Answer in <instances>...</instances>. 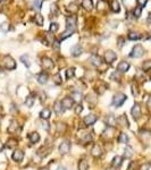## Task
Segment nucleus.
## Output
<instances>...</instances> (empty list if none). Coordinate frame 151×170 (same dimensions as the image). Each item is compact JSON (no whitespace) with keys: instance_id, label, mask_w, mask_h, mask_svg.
I'll list each match as a JSON object with an SVG mask.
<instances>
[{"instance_id":"1","label":"nucleus","mask_w":151,"mask_h":170,"mask_svg":"<svg viewBox=\"0 0 151 170\" xmlns=\"http://www.w3.org/2000/svg\"><path fill=\"white\" fill-rule=\"evenodd\" d=\"M126 95L124 94V93H117V94H115L114 95V98H113V104L115 106V107H121V104L126 101Z\"/></svg>"},{"instance_id":"2","label":"nucleus","mask_w":151,"mask_h":170,"mask_svg":"<svg viewBox=\"0 0 151 170\" xmlns=\"http://www.w3.org/2000/svg\"><path fill=\"white\" fill-rule=\"evenodd\" d=\"M143 55H144V49H143V47L140 46V44H136V46L132 49V52L130 54V56L132 57V58H140V57H142Z\"/></svg>"},{"instance_id":"3","label":"nucleus","mask_w":151,"mask_h":170,"mask_svg":"<svg viewBox=\"0 0 151 170\" xmlns=\"http://www.w3.org/2000/svg\"><path fill=\"white\" fill-rule=\"evenodd\" d=\"M3 65L8 70H13L16 68V62L10 56H6L3 58Z\"/></svg>"},{"instance_id":"4","label":"nucleus","mask_w":151,"mask_h":170,"mask_svg":"<svg viewBox=\"0 0 151 170\" xmlns=\"http://www.w3.org/2000/svg\"><path fill=\"white\" fill-rule=\"evenodd\" d=\"M66 25H67L66 29H69V31L75 32V29H76V17L74 15L67 17L66 18Z\"/></svg>"},{"instance_id":"5","label":"nucleus","mask_w":151,"mask_h":170,"mask_svg":"<svg viewBox=\"0 0 151 170\" xmlns=\"http://www.w3.org/2000/svg\"><path fill=\"white\" fill-rule=\"evenodd\" d=\"M116 58H117V55L113 51V50H108V51H106V54H105V61L107 62V64H113L115 60H116Z\"/></svg>"},{"instance_id":"6","label":"nucleus","mask_w":151,"mask_h":170,"mask_svg":"<svg viewBox=\"0 0 151 170\" xmlns=\"http://www.w3.org/2000/svg\"><path fill=\"white\" fill-rule=\"evenodd\" d=\"M69 151H70V143L68 141H64L61 143L60 145H59V152H60V154H67V153H69Z\"/></svg>"},{"instance_id":"7","label":"nucleus","mask_w":151,"mask_h":170,"mask_svg":"<svg viewBox=\"0 0 151 170\" xmlns=\"http://www.w3.org/2000/svg\"><path fill=\"white\" fill-rule=\"evenodd\" d=\"M54 61L50 59V58H48V57H43L42 58V67L44 68V69H52L54 68Z\"/></svg>"},{"instance_id":"8","label":"nucleus","mask_w":151,"mask_h":170,"mask_svg":"<svg viewBox=\"0 0 151 170\" xmlns=\"http://www.w3.org/2000/svg\"><path fill=\"white\" fill-rule=\"evenodd\" d=\"M91 154L94 157V158H100L102 155V149L99 144H94L92 150H91Z\"/></svg>"},{"instance_id":"9","label":"nucleus","mask_w":151,"mask_h":170,"mask_svg":"<svg viewBox=\"0 0 151 170\" xmlns=\"http://www.w3.org/2000/svg\"><path fill=\"white\" fill-rule=\"evenodd\" d=\"M11 158H13L14 161H16V162H21V161L24 159V152H23L22 150H16V151H14Z\"/></svg>"},{"instance_id":"10","label":"nucleus","mask_w":151,"mask_h":170,"mask_svg":"<svg viewBox=\"0 0 151 170\" xmlns=\"http://www.w3.org/2000/svg\"><path fill=\"white\" fill-rule=\"evenodd\" d=\"M131 113H132V116H133L134 119H139L141 117V107H140V104L135 103L133 106L132 110H131Z\"/></svg>"},{"instance_id":"11","label":"nucleus","mask_w":151,"mask_h":170,"mask_svg":"<svg viewBox=\"0 0 151 170\" xmlns=\"http://www.w3.org/2000/svg\"><path fill=\"white\" fill-rule=\"evenodd\" d=\"M130 69V64L127 61H121L117 66V70L119 73H126Z\"/></svg>"},{"instance_id":"12","label":"nucleus","mask_w":151,"mask_h":170,"mask_svg":"<svg viewBox=\"0 0 151 170\" xmlns=\"http://www.w3.org/2000/svg\"><path fill=\"white\" fill-rule=\"evenodd\" d=\"M61 104H62V107L65 109H70L73 107V104H74V100L72 98H65V99H62Z\"/></svg>"},{"instance_id":"13","label":"nucleus","mask_w":151,"mask_h":170,"mask_svg":"<svg viewBox=\"0 0 151 170\" xmlns=\"http://www.w3.org/2000/svg\"><path fill=\"white\" fill-rule=\"evenodd\" d=\"M84 124L87 125V126H90V125H93L95 121H97V116L95 114H88V116H85V118H84Z\"/></svg>"},{"instance_id":"14","label":"nucleus","mask_w":151,"mask_h":170,"mask_svg":"<svg viewBox=\"0 0 151 170\" xmlns=\"http://www.w3.org/2000/svg\"><path fill=\"white\" fill-rule=\"evenodd\" d=\"M17 129H18V124H17V121H16V120H11V121H10V125L8 126L7 132L10 133V134H14V133L17 132Z\"/></svg>"},{"instance_id":"15","label":"nucleus","mask_w":151,"mask_h":170,"mask_svg":"<svg viewBox=\"0 0 151 170\" xmlns=\"http://www.w3.org/2000/svg\"><path fill=\"white\" fill-rule=\"evenodd\" d=\"M116 122H117L118 125H121V126L128 127V120H127V118H126V116H125V114H121V116H119V117L116 119Z\"/></svg>"},{"instance_id":"16","label":"nucleus","mask_w":151,"mask_h":170,"mask_svg":"<svg viewBox=\"0 0 151 170\" xmlns=\"http://www.w3.org/2000/svg\"><path fill=\"white\" fill-rule=\"evenodd\" d=\"M97 8H98L99 11H106L108 9V2H107V0H99Z\"/></svg>"},{"instance_id":"17","label":"nucleus","mask_w":151,"mask_h":170,"mask_svg":"<svg viewBox=\"0 0 151 170\" xmlns=\"http://www.w3.org/2000/svg\"><path fill=\"white\" fill-rule=\"evenodd\" d=\"M91 62H92V65H94L95 67H99V66H101L102 65V59H101V57L97 56V55H93V56L91 57Z\"/></svg>"},{"instance_id":"18","label":"nucleus","mask_w":151,"mask_h":170,"mask_svg":"<svg viewBox=\"0 0 151 170\" xmlns=\"http://www.w3.org/2000/svg\"><path fill=\"white\" fill-rule=\"evenodd\" d=\"M82 52H83V49H82L80 46H75V47H73L72 50H70V54H72V56L73 57L81 56Z\"/></svg>"},{"instance_id":"19","label":"nucleus","mask_w":151,"mask_h":170,"mask_svg":"<svg viewBox=\"0 0 151 170\" xmlns=\"http://www.w3.org/2000/svg\"><path fill=\"white\" fill-rule=\"evenodd\" d=\"M17 144H18L17 139H14V137H11V139H8V140H7L6 146H7L8 149H14V147H16V146H17Z\"/></svg>"},{"instance_id":"20","label":"nucleus","mask_w":151,"mask_h":170,"mask_svg":"<svg viewBox=\"0 0 151 170\" xmlns=\"http://www.w3.org/2000/svg\"><path fill=\"white\" fill-rule=\"evenodd\" d=\"M82 7L88 10V11H91L92 8H93V2L92 0H82Z\"/></svg>"},{"instance_id":"21","label":"nucleus","mask_w":151,"mask_h":170,"mask_svg":"<svg viewBox=\"0 0 151 170\" xmlns=\"http://www.w3.org/2000/svg\"><path fill=\"white\" fill-rule=\"evenodd\" d=\"M110 8H111V10H113L114 13H119V10H121L119 2H118L117 0H111V2H110Z\"/></svg>"},{"instance_id":"22","label":"nucleus","mask_w":151,"mask_h":170,"mask_svg":"<svg viewBox=\"0 0 151 170\" xmlns=\"http://www.w3.org/2000/svg\"><path fill=\"white\" fill-rule=\"evenodd\" d=\"M54 109H55V112L58 113V114H61V113H64V111H65V108L62 107V104H61L60 101H57V102L55 103Z\"/></svg>"},{"instance_id":"23","label":"nucleus","mask_w":151,"mask_h":170,"mask_svg":"<svg viewBox=\"0 0 151 170\" xmlns=\"http://www.w3.org/2000/svg\"><path fill=\"white\" fill-rule=\"evenodd\" d=\"M29 140H30L31 143H36V142H39L40 141V135H39V133H36V132L30 133V134H29Z\"/></svg>"},{"instance_id":"24","label":"nucleus","mask_w":151,"mask_h":170,"mask_svg":"<svg viewBox=\"0 0 151 170\" xmlns=\"http://www.w3.org/2000/svg\"><path fill=\"white\" fill-rule=\"evenodd\" d=\"M38 82L40 84H46L48 82V74L47 73H41L39 76H38Z\"/></svg>"},{"instance_id":"25","label":"nucleus","mask_w":151,"mask_h":170,"mask_svg":"<svg viewBox=\"0 0 151 170\" xmlns=\"http://www.w3.org/2000/svg\"><path fill=\"white\" fill-rule=\"evenodd\" d=\"M106 124L110 127H114L115 124H116V118L113 116V114H109L107 118H106Z\"/></svg>"},{"instance_id":"26","label":"nucleus","mask_w":151,"mask_h":170,"mask_svg":"<svg viewBox=\"0 0 151 170\" xmlns=\"http://www.w3.org/2000/svg\"><path fill=\"white\" fill-rule=\"evenodd\" d=\"M89 169V163L85 159H81L79 162V170H88Z\"/></svg>"},{"instance_id":"27","label":"nucleus","mask_w":151,"mask_h":170,"mask_svg":"<svg viewBox=\"0 0 151 170\" xmlns=\"http://www.w3.org/2000/svg\"><path fill=\"white\" fill-rule=\"evenodd\" d=\"M50 116H51V111L48 109V108H46V109H43L41 112H40V117L42 118V119H44V120H47V119H49L50 118Z\"/></svg>"},{"instance_id":"28","label":"nucleus","mask_w":151,"mask_h":170,"mask_svg":"<svg viewBox=\"0 0 151 170\" xmlns=\"http://www.w3.org/2000/svg\"><path fill=\"white\" fill-rule=\"evenodd\" d=\"M121 157H115L114 159H113V162H111V166L114 167V168H118V167H121Z\"/></svg>"},{"instance_id":"29","label":"nucleus","mask_w":151,"mask_h":170,"mask_svg":"<svg viewBox=\"0 0 151 170\" xmlns=\"http://www.w3.org/2000/svg\"><path fill=\"white\" fill-rule=\"evenodd\" d=\"M34 22H35V24L36 25H39V26H42L43 25V16H41L40 14H38V15H35L34 16Z\"/></svg>"},{"instance_id":"30","label":"nucleus","mask_w":151,"mask_h":170,"mask_svg":"<svg viewBox=\"0 0 151 170\" xmlns=\"http://www.w3.org/2000/svg\"><path fill=\"white\" fill-rule=\"evenodd\" d=\"M132 155H133V150H132V147L126 146V147H125V150H124V158L130 159Z\"/></svg>"},{"instance_id":"31","label":"nucleus","mask_w":151,"mask_h":170,"mask_svg":"<svg viewBox=\"0 0 151 170\" xmlns=\"http://www.w3.org/2000/svg\"><path fill=\"white\" fill-rule=\"evenodd\" d=\"M34 101H35V98L33 96V95H29L28 98H26V100H25V104H26V107H33V104H34Z\"/></svg>"},{"instance_id":"32","label":"nucleus","mask_w":151,"mask_h":170,"mask_svg":"<svg viewBox=\"0 0 151 170\" xmlns=\"http://www.w3.org/2000/svg\"><path fill=\"white\" fill-rule=\"evenodd\" d=\"M66 129H67V127H66V125H65V124H62V122H58V124H57V132H58L59 134L65 133V132H66Z\"/></svg>"},{"instance_id":"33","label":"nucleus","mask_w":151,"mask_h":170,"mask_svg":"<svg viewBox=\"0 0 151 170\" xmlns=\"http://www.w3.org/2000/svg\"><path fill=\"white\" fill-rule=\"evenodd\" d=\"M141 13H142V7H140L139 5L134 8V10H133V15H134V17H136V18H139L140 16H141Z\"/></svg>"},{"instance_id":"34","label":"nucleus","mask_w":151,"mask_h":170,"mask_svg":"<svg viewBox=\"0 0 151 170\" xmlns=\"http://www.w3.org/2000/svg\"><path fill=\"white\" fill-rule=\"evenodd\" d=\"M128 39L130 40H139V39H141V35L138 32H130L128 33Z\"/></svg>"},{"instance_id":"35","label":"nucleus","mask_w":151,"mask_h":170,"mask_svg":"<svg viewBox=\"0 0 151 170\" xmlns=\"http://www.w3.org/2000/svg\"><path fill=\"white\" fill-rule=\"evenodd\" d=\"M72 99H73L74 101H76V102H80V101L82 100V94H81L80 92H74V93L72 94Z\"/></svg>"},{"instance_id":"36","label":"nucleus","mask_w":151,"mask_h":170,"mask_svg":"<svg viewBox=\"0 0 151 170\" xmlns=\"http://www.w3.org/2000/svg\"><path fill=\"white\" fill-rule=\"evenodd\" d=\"M87 101H88L90 104H95V103H97V98H95L94 94H89V95L87 96Z\"/></svg>"},{"instance_id":"37","label":"nucleus","mask_w":151,"mask_h":170,"mask_svg":"<svg viewBox=\"0 0 151 170\" xmlns=\"http://www.w3.org/2000/svg\"><path fill=\"white\" fill-rule=\"evenodd\" d=\"M42 5V0H33V8L35 10H40Z\"/></svg>"},{"instance_id":"38","label":"nucleus","mask_w":151,"mask_h":170,"mask_svg":"<svg viewBox=\"0 0 151 170\" xmlns=\"http://www.w3.org/2000/svg\"><path fill=\"white\" fill-rule=\"evenodd\" d=\"M142 69H143L144 72L150 70L151 69V60H147V61L143 62V65H142Z\"/></svg>"},{"instance_id":"39","label":"nucleus","mask_w":151,"mask_h":170,"mask_svg":"<svg viewBox=\"0 0 151 170\" xmlns=\"http://www.w3.org/2000/svg\"><path fill=\"white\" fill-rule=\"evenodd\" d=\"M118 142L119 143H127L128 142V136L125 134V133H121V135H119V137H118Z\"/></svg>"},{"instance_id":"40","label":"nucleus","mask_w":151,"mask_h":170,"mask_svg":"<svg viewBox=\"0 0 151 170\" xmlns=\"http://www.w3.org/2000/svg\"><path fill=\"white\" fill-rule=\"evenodd\" d=\"M74 74H75V68H68L67 70H66V77L69 80V78H72L73 76H74Z\"/></svg>"},{"instance_id":"41","label":"nucleus","mask_w":151,"mask_h":170,"mask_svg":"<svg viewBox=\"0 0 151 170\" xmlns=\"http://www.w3.org/2000/svg\"><path fill=\"white\" fill-rule=\"evenodd\" d=\"M73 33H74L73 31H69V29H66V31H65V32H64V33L61 34L60 39H61V40H65V39H67V37H69V36H70V35H72Z\"/></svg>"},{"instance_id":"42","label":"nucleus","mask_w":151,"mask_h":170,"mask_svg":"<svg viewBox=\"0 0 151 170\" xmlns=\"http://www.w3.org/2000/svg\"><path fill=\"white\" fill-rule=\"evenodd\" d=\"M21 60L23 61V64H24V65H26L28 67H30L31 62H30V58H29V56H26V55L22 56L21 57Z\"/></svg>"},{"instance_id":"43","label":"nucleus","mask_w":151,"mask_h":170,"mask_svg":"<svg viewBox=\"0 0 151 170\" xmlns=\"http://www.w3.org/2000/svg\"><path fill=\"white\" fill-rule=\"evenodd\" d=\"M67 10H69V11H73V13H76V11L79 10V7H77L75 3H70V5H68V7H67Z\"/></svg>"},{"instance_id":"44","label":"nucleus","mask_w":151,"mask_h":170,"mask_svg":"<svg viewBox=\"0 0 151 170\" xmlns=\"http://www.w3.org/2000/svg\"><path fill=\"white\" fill-rule=\"evenodd\" d=\"M54 82L57 85H60L61 83H62V81H61V78H60V74H56V75L54 76Z\"/></svg>"},{"instance_id":"45","label":"nucleus","mask_w":151,"mask_h":170,"mask_svg":"<svg viewBox=\"0 0 151 170\" xmlns=\"http://www.w3.org/2000/svg\"><path fill=\"white\" fill-rule=\"evenodd\" d=\"M123 2H124L125 6H127V7H132L133 5L136 3V0H123Z\"/></svg>"},{"instance_id":"46","label":"nucleus","mask_w":151,"mask_h":170,"mask_svg":"<svg viewBox=\"0 0 151 170\" xmlns=\"http://www.w3.org/2000/svg\"><path fill=\"white\" fill-rule=\"evenodd\" d=\"M58 24L57 23H51V25H50V32L51 33H55V32H57L58 31Z\"/></svg>"},{"instance_id":"47","label":"nucleus","mask_w":151,"mask_h":170,"mask_svg":"<svg viewBox=\"0 0 151 170\" xmlns=\"http://www.w3.org/2000/svg\"><path fill=\"white\" fill-rule=\"evenodd\" d=\"M0 29L2 31V32H8V29H9V24L8 23H2L1 25H0Z\"/></svg>"},{"instance_id":"48","label":"nucleus","mask_w":151,"mask_h":170,"mask_svg":"<svg viewBox=\"0 0 151 170\" xmlns=\"http://www.w3.org/2000/svg\"><path fill=\"white\" fill-rule=\"evenodd\" d=\"M110 80H114V81H119V74H118L117 72L113 73V74L110 75Z\"/></svg>"},{"instance_id":"49","label":"nucleus","mask_w":151,"mask_h":170,"mask_svg":"<svg viewBox=\"0 0 151 170\" xmlns=\"http://www.w3.org/2000/svg\"><path fill=\"white\" fill-rule=\"evenodd\" d=\"M92 140V136H91L89 133H87V134H84V136L82 137V141L83 142H89Z\"/></svg>"},{"instance_id":"50","label":"nucleus","mask_w":151,"mask_h":170,"mask_svg":"<svg viewBox=\"0 0 151 170\" xmlns=\"http://www.w3.org/2000/svg\"><path fill=\"white\" fill-rule=\"evenodd\" d=\"M82 110H83L82 104H77V106L75 107V113H76V114H80V113L82 112Z\"/></svg>"},{"instance_id":"51","label":"nucleus","mask_w":151,"mask_h":170,"mask_svg":"<svg viewBox=\"0 0 151 170\" xmlns=\"http://www.w3.org/2000/svg\"><path fill=\"white\" fill-rule=\"evenodd\" d=\"M147 1H148V0H136V2L139 3L140 7H144V5L147 3Z\"/></svg>"},{"instance_id":"52","label":"nucleus","mask_w":151,"mask_h":170,"mask_svg":"<svg viewBox=\"0 0 151 170\" xmlns=\"http://www.w3.org/2000/svg\"><path fill=\"white\" fill-rule=\"evenodd\" d=\"M117 43H118V47L121 48V47L124 46V39H123V37H118V39H117Z\"/></svg>"},{"instance_id":"53","label":"nucleus","mask_w":151,"mask_h":170,"mask_svg":"<svg viewBox=\"0 0 151 170\" xmlns=\"http://www.w3.org/2000/svg\"><path fill=\"white\" fill-rule=\"evenodd\" d=\"M149 168H150V165H149V163H146V165L141 166L140 170H149Z\"/></svg>"},{"instance_id":"54","label":"nucleus","mask_w":151,"mask_h":170,"mask_svg":"<svg viewBox=\"0 0 151 170\" xmlns=\"http://www.w3.org/2000/svg\"><path fill=\"white\" fill-rule=\"evenodd\" d=\"M132 92H133V95H138V90L134 84H132Z\"/></svg>"},{"instance_id":"55","label":"nucleus","mask_w":151,"mask_h":170,"mask_svg":"<svg viewBox=\"0 0 151 170\" xmlns=\"http://www.w3.org/2000/svg\"><path fill=\"white\" fill-rule=\"evenodd\" d=\"M51 11H52V13H55V15H57V8H56V6H55V5H52V6H51Z\"/></svg>"},{"instance_id":"56","label":"nucleus","mask_w":151,"mask_h":170,"mask_svg":"<svg viewBox=\"0 0 151 170\" xmlns=\"http://www.w3.org/2000/svg\"><path fill=\"white\" fill-rule=\"evenodd\" d=\"M54 47L58 50V48H59V42H58V41H54Z\"/></svg>"},{"instance_id":"57","label":"nucleus","mask_w":151,"mask_h":170,"mask_svg":"<svg viewBox=\"0 0 151 170\" xmlns=\"http://www.w3.org/2000/svg\"><path fill=\"white\" fill-rule=\"evenodd\" d=\"M147 106L149 107V108H151V95L148 98V101H147Z\"/></svg>"},{"instance_id":"58","label":"nucleus","mask_w":151,"mask_h":170,"mask_svg":"<svg viewBox=\"0 0 151 170\" xmlns=\"http://www.w3.org/2000/svg\"><path fill=\"white\" fill-rule=\"evenodd\" d=\"M2 149H3V145H2V143H1V142H0V152H1V151H2Z\"/></svg>"},{"instance_id":"59","label":"nucleus","mask_w":151,"mask_h":170,"mask_svg":"<svg viewBox=\"0 0 151 170\" xmlns=\"http://www.w3.org/2000/svg\"><path fill=\"white\" fill-rule=\"evenodd\" d=\"M148 23H149V24L151 25V15L149 16V18H148Z\"/></svg>"},{"instance_id":"60","label":"nucleus","mask_w":151,"mask_h":170,"mask_svg":"<svg viewBox=\"0 0 151 170\" xmlns=\"http://www.w3.org/2000/svg\"><path fill=\"white\" fill-rule=\"evenodd\" d=\"M57 170H66V168H64V167H59Z\"/></svg>"},{"instance_id":"61","label":"nucleus","mask_w":151,"mask_h":170,"mask_svg":"<svg viewBox=\"0 0 151 170\" xmlns=\"http://www.w3.org/2000/svg\"><path fill=\"white\" fill-rule=\"evenodd\" d=\"M3 1H5V0H0V2H3Z\"/></svg>"},{"instance_id":"62","label":"nucleus","mask_w":151,"mask_h":170,"mask_svg":"<svg viewBox=\"0 0 151 170\" xmlns=\"http://www.w3.org/2000/svg\"><path fill=\"white\" fill-rule=\"evenodd\" d=\"M41 170H48V169H41Z\"/></svg>"}]
</instances>
